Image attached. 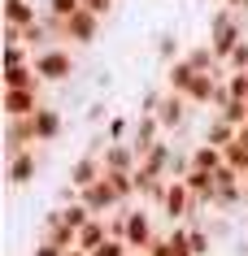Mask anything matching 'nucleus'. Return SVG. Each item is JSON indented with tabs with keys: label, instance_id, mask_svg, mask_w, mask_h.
<instances>
[{
	"label": "nucleus",
	"instance_id": "f257e3e1",
	"mask_svg": "<svg viewBox=\"0 0 248 256\" xmlns=\"http://www.w3.org/2000/svg\"><path fill=\"white\" fill-rule=\"evenodd\" d=\"M205 40H209V48L218 52V61L226 66V56L235 52V44L248 40V30H244V14H239V9H213V14H209V30H205Z\"/></svg>",
	"mask_w": 248,
	"mask_h": 256
},
{
	"label": "nucleus",
	"instance_id": "f03ea898",
	"mask_svg": "<svg viewBox=\"0 0 248 256\" xmlns=\"http://www.w3.org/2000/svg\"><path fill=\"white\" fill-rule=\"evenodd\" d=\"M31 66L40 70L44 82H70L74 70H79V61H74V52H70L66 44H53V48H40V52L31 56Z\"/></svg>",
	"mask_w": 248,
	"mask_h": 256
},
{
	"label": "nucleus",
	"instance_id": "7ed1b4c3",
	"mask_svg": "<svg viewBox=\"0 0 248 256\" xmlns=\"http://www.w3.org/2000/svg\"><path fill=\"white\" fill-rule=\"evenodd\" d=\"M161 213H165V222H196L200 208H196V196L183 178H170V187L161 196Z\"/></svg>",
	"mask_w": 248,
	"mask_h": 256
},
{
	"label": "nucleus",
	"instance_id": "20e7f679",
	"mask_svg": "<svg viewBox=\"0 0 248 256\" xmlns=\"http://www.w3.org/2000/svg\"><path fill=\"white\" fill-rule=\"evenodd\" d=\"M100 22H105L100 14H92V9H79L70 22H61V40H66V44H79V48H87V44H96V40H100Z\"/></svg>",
	"mask_w": 248,
	"mask_h": 256
},
{
	"label": "nucleus",
	"instance_id": "39448f33",
	"mask_svg": "<svg viewBox=\"0 0 248 256\" xmlns=\"http://www.w3.org/2000/svg\"><path fill=\"white\" fill-rule=\"evenodd\" d=\"M135 252H148L152 239H157V230H152V213L144 208V204H131L126 208V234H122Z\"/></svg>",
	"mask_w": 248,
	"mask_h": 256
},
{
	"label": "nucleus",
	"instance_id": "423d86ee",
	"mask_svg": "<svg viewBox=\"0 0 248 256\" xmlns=\"http://www.w3.org/2000/svg\"><path fill=\"white\" fill-rule=\"evenodd\" d=\"M100 161H105V170L109 174H135V165H139V152H135V144L131 139H118V144H105L100 148Z\"/></svg>",
	"mask_w": 248,
	"mask_h": 256
},
{
	"label": "nucleus",
	"instance_id": "0eeeda50",
	"mask_svg": "<svg viewBox=\"0 0 248 256\" xmlns=\"http://www.w3.org/2000/svg\"><path fill=\"white\" fill-rule=\"evenodd\" d=\"M83 204H87L96 217H109V213H118V208H122V204H118V191H113V182H109V174L96 178L92 187H83Z\"/></svg>",
	"mask_w": 248,
	"mask_h": 256
},
{
	"label": "nucleus",
	"instance_id": "6e6552de",
	"mask_svg": "<svg viewBox=\"0 0 248 256\" xmlns=\"http://www.w3.org/2000/svg\"><path fill=\"white\" fill-rule=\"evenodd\" d=\"M187 108H192V100H187V96H183V92H170V87H165L161 104H157V118H161L165 135H174L183 122H187Z\"/></svg>",
	"mask_w": 248,
	"mask_h": 256
},
{
	"label": "nucleus",
	"instance_id": "1a4fd4ad",
	"mask_svg": "<svg viewBox=\"0 0 248 256\" xmlns=\"http://www.w3.org/2000/svg\"><path fill=\"white\" fill-rule=\"evenodd\" d=\"M31 126H35V144H57L61 130H66V118H61V108L40 104L35 113H31Z\"/></svg>",
	"mask_w": 248,
	"mask_h": 256
},
{
	"label": "nucleus",
	"instance_id": "9d476101",
	"mask_svg": "<svg viewBox=\"0 0 248 256\" xmlns=\"http://www.w3.org/2000/svg\"><path fill=\"white\" fill-rule=\"evenodd\" d=\"M161 139H165L161 118H157V113H139V118H135V130H131V144H135L139 161H144V152H148L152 144H161Z\"/></svg>",
	"mask_w": 248,
	"mask_h": 256
},
{
	"label": "nucleus",
	"instance_id": "9b49d317",
	"mask_svg": "<svg viewBox=\"0 0 248 256\" xmlns=\"http://www.w3.org/2000/svg\"><path fill=\"white\" fill-rule=\"evenodd\" d=\"M222 74L226 70H218V74H196L192 87H187V100H192V108H213V100H218V87H222Z\"/></svg>",
	"mask_w": 248,
	"mask_h": 256
},
{
	"label": "nucleus",
	"instance_id": "f8f14e48",
	"mask_svg": "<svg viewBox=\"0 0 248 256\" xmlns=\"http://www.w3.org/2000/svg\"><path fill=\"white\" fill-rule=\"evenodd\" d=\"M96 178H105V161H100V152H92V148H87V152L79 156V161L70 165V178H66V182H74V187L83 191V187H92Z\"/></svg>",
	"mask_w": 248,
	"mask_h": 256
},
{
	"label": "nucleus",
	"instance_id": "ddd939ff",
	"mask_svg": "<svg viewBox=\"0 0 248 256\" xmlns=\"http://www.w3.org/2000/svg\"><path fill=\"white\" fill-rule=\"evenodd\" d=\"M35 148V126L31 118H5V152L14 156V152H27Z\"/></svg>",
	"mask_w": 248,
	"mask_h": 256
},
{
	"label": "nucleus",
	"instance_id": "4468645a",
	"mask_svg": "<svg viewBox=\"0 0 248 256\" xmlns=\"http://www.w3.org/2000/svg\"><path fill=\"white\" fill-rule=\"evenodd\" d=\"M35 174H40V156H35V148H27V152H14L9 156V187H31L35 182Z\"/></svg>",
	"mask_w": 248,
	"mask_h": 256
},
{
	"label": "nucleus",
	"instance_id": "2eb2a0df",
	"mask_svg": "<svg viewBox=\"0 0 248 256\" xmlns=\"http://www.w3.org/2000/svg\"><path fill=\"white\" fill-rule=\"evenodd\" d=\"M48 82L35 66H5V92H44Z\"/></svg>",
	"mask_w": 248,
	"mask_h": 256
},
{
	"label": "nucleus",
	"instance_id": "dca6fc26",
	"mask_svg": "<svg viewBox=\"0 0 248 256\" xmlns=\"http://www.w3.org/2000/svg\"><path fill=\"white\" fill-rule=\"evenodd\" d=\"M174 156H179V152L170 148V139H161V144H152L148 152H144V170H152V174H161V178H170L174 174Z\"/></svg>",
	"mask_w": 248,
	"mask_h": 256
},
{
	"label": "nucleus",
	"instance_id": "f3484780",
	"mask_svg": "<svg viewBox=\"0 0 248 256\" xmlns=\"http://www.w3.org/2000/svg\"><path fill=\"white\" fill-rule=\"evenodd\" d=\"M40 96H44V92H5L0 108H5V118H31V113L44 104Z\"/></svg>",
	"mask_w": 248,
	"mask_h": 256
},
{
	"label": "nucleus",
	"instance_id": "a211bd4d",
	"mask_svg": "<svg viewBox=\"0 0 248 256\" xmlns=\"http://www.w3.org/2000/svg\"><path fill=\"white\" fill-rule=\"evenodd\" d=\"M235 130H239L235 122H226L222 113H209V122H205V130H200V139H205V144H213V148H226V144L235 139Z\"/></svg>",
	"mask_w": 248,
	"mask_h": 256
},
{
	"label": "nucleus",
	"instance_id": "6ab92c4d",
	"mask_svg": "<svg viewBox=\"0 0 248 256\" xmlns=\"http://www.w3.org/2000/svg\"><path fill=\"white\" fill-rule=\"evenodd\" d=\"M44 4H35V0H5V22L9 26H31V22H40Z\"/></svg>",
	"mask_w": 248,
	"mask_h": 256
},
{
	"label": "nucleus",
	"instance_id": "aec40b11",
	"mask_svg": "<svg viewBox=\"0 0 248 256\" xmlns=\"http://www.w3.org/2000/svg\"><path fill=\"white\" fill-rule=\"evenodd\" d=\"M196 74H200V70H196L192 61H187V52H183L179 61H170V66H165V87H170V92H187Z\"/></svg>",
	"mask_w": 248,
	"mask_h": 256
},
{
	"label": "nucleus",
	"instance_id": "412c9836",
	"mask_svg": "<svg viewBox=\"0 0 248 256\" xmlns=\"http://www.w3.org/2000/svg\"><path fill=\"white\" fill-rule=\"evenodd\" d=\"M187 152H192V170H209V174H213V170L226 165V152L213 148V144H205V139H200L196 148H187Z\"/></svg>",
	"mask_w": 248,
	"mask_h": 256
},
{
	"label": "nucleus",
	"instance_id": "4be33fe9",
	"mask_svg": "<svg viewBox=\"0 0 248 256\" xmlns=\"http://www.w3.org/2000/svg\"><path fill=\"white\" fill-rule=\"evenodd\" d=\"M105 239H109V217H92L87 226H79V243H74V248H87V252H96Z\"/></svg>",
	"mask_w": 248,
	"mask_h": 256
},
{
	"label": "nucleus",
	"instance_id": "5701e85b",
	"mask_svg": "<svg viewBox=\"0 0 248 256\" xmlns=\"http://www.w3.org/2000/svg\"><path fill=\"white\" fill-rule=\"evenodd\" d=\"M40 4H44V14L57 18V22H70V18L83 9V0H40Z\"/></svg>",
	"mask_w": 248,
	"mask_h": 256
},
{
	"label": "nucleus",
	"instance_id": "b1692460",
	"mask_svg": "<svg viewBox=\"0 0 248 256\" xmlns=\"http://www.w3.org/2000/svg\"><path fill=\"white\" fill-rule=\"evenodd\" d=\"M157 56H161L165 66L183 56V48H179V30H161V35H157Z\"/></svg>",
	"mask_w": 248,
	"mask_h": 256
},
{
	"label": "nucleus",
	"instance_id": "393cba45",
	"mask_svg": "<svg viewBox=\"0 0 248 256\" xmlns=\"http://www.w3.org/2000/svg\"><path fill=\"white\" fill-rule=\"evenodd\" d=\"M187 226H192V252L196 256H209V252H213V230H205L200 222H187Z\"/></svg>",
	"mask_w": 248,
	"mask_h": 256
},
{
	"label": "nucleus",
	"instance_id": "a878e982",
	"mask_svg": "<svg viewBox=\"0 0 248 256\" xmlns=\"http://www.w3.org/2000/svg\"><path fill=\"white\" fill-rule=\"evenodd\" d=\"M92 256H135V248H131L126 239H118V234H109V239L100 243V248H96Z\"/></svg>",
	"mask_w": 248,
	"mask_h": 256
},
{
	"label": "nucleus",
	"instance_id": "bb28decb",
	"mask_svg": "<svg viewBox=\"0 0 248 256\" xmlns=\"http://www.w3.org/2000/svg\"><path fill=\"white\" fill-rule=\"evenodd\" d=\"M131 130H135V118H122V113H113V118H109V126H105V135H109L113 144H118V139H126Z\"/></svg>",
	"mask_w": 248,
	"mask_h": 256
},
{
	"label": "nucleus",
	"instance_id": "cd10ccee",
	"mask_svg": "<svg viewBox=\"0 0 248 256\" xmlns=\"http://www.w3.org/2000/svg\"><path fill=\"white\" fill-rule=\"evenodd\" d=\"M218 113H222L226 122H235V126H244V122H248V100H235V96H231V100H226Z\"/></svg>",
	"mask_w": 248,
	"mask_h": 256
},
{
	"label": "nucleus",
	"instance_id": "c85d7f7f",
	"mask_svg": "<svg viewBox=\"0 0 248 256\" xmlns=\"http://www.w3.org/2000/svg\"><path fill=\"white\" fill-rule=\"evenodd\" d=\"M222 152H226V165H235L239 174H244V170H248V148H244V144H239V139H231V144H226V148H222Z\"/></svg>",
	"mask_w": 248,
	"mask_h": 256
},
{
	"label": "nucleus",
	"instance_id": "c756f323",
	"mask_svg": "<svg viewBox=\"0 0 248 256\" xmlns=\"http://www.w3.org/2000/svg\"><path fill=\"white\" fill-rule=\"evenodd\" d=\"M31 48L27 44H5V66H31Z\"/></svg>",
	"mask_w": 248,
	"mask_h": 256
},
{
	"label": "nucleus",
	"instance_id": "7c9ffc66",
	"mask_svg": "<svg viewBox=\"0 0 248 256\" xmlns=\"http://www.w3.org/2000/svg\"><path fill=\"white\" fill-rule=\"evenodd\" d=\"M226 70H248V40L235 44V52L226 56Z\"/></svg>",
	"mask_w": 248,
	"mask_h": 256
},
{
	"label": "nucleus",
	"instance_id": "2f4dec72",
	"mask_svg": "<svg viewBox=\"0 0 248 256\" xmlns=\"http://www.w3.org/2000/svg\"><path fill=\"white\" fill-rule=\"evenodd\" d=\"M66 252H70V248H57L53 239H40V243H35V252H31V256H66Z\"/></svg>",
	"mask_w": 248,
	"mask_h": 256
},
{
	"label": "nucleus",
	"instance_id": "473e14b6",
	"mask_svg": "<svg viewBox=\"0 0 248 256\" xmlns=\"http://www.w3.org/2000/svg\"><path fill=\"white\" fill-rule=\"evenodd\" d=\"M148 256H174L170 239H165V234H157V239H152V248H148Z\"/></svg>",
	"mask_w": 248,
	"mask_h": 256
},
{
	"label": "nucleus",
	"instance_id": "72a5a7b5",
	"mask_svg": "<svg viewBox=\"0 0 248 256\" xmlns=\"http://www.w3.org/2000/svg\"><path fill=\"white\" fill-rule=\"evenodd\" d=\"M87 122H92V126L109 122V108H105V104H92V108H87Z\"/></svg>",
	"mask_w": 248,
	"mask_h": 256
},
{
	"label": "nucleus",
	"instance_id": "f704fd0d",
	"mask_svg": "<svg viewBox=\"0 0 248 256\" xmlns=\"http://www.w3.org/2000/svg\"><path fill=\"white\" fill-rule=\"evenodd\" d=\"M66 256H92V252H87V248H70Z\"/></svg>",
	"mask_w": 248,
	"mask_h": 256
},
{
	"label": "nucleus",
	"instance_id": "c9c22d12",
	"mask_svg": "<svg viewBox=\"0 0 248 256\" xmlns=\"http://www.w3.org/2000/svg\"><path fill=\"white\" fill-rule=\"evenodd\" d=\"M244 187H248V170H244Z\"/></svg>",
	"mask_w": 248,
	"mask_h": 256
},
{
	"label": "nucleus",
	"instance_id": "e433bc0d",
	"mask_svg": "<svg viewBox=\"0 0 248 256\" xmlns=\"http://www.w3.org/2000/svg\"><path fill=\"white\" fill-rule=\"evenodd\" d=\"M135 256H148V252H135Z\"/></svg>",
	"mask_w": 248,
	"mask_h": 256
}]
</instances>
